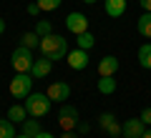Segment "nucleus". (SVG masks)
<instances>
[{
	"label": "nucleus",
	"mask_w": 151,
	"mask_h": 138,
	"mask_svg": "<svg viewBox=\"0 0 151 138\" xmlns=\"http://www.w3.org/2000/svg\"><path fill=\"white\" fill-rule=\"evenodd\" d=\"M141 138H151V128H146V133H144Z\"/></svg>",
	"instance_id": "nucleus-32"
},
{
	"label": "nucleus",
	"mask_w": 151,
	"mask_h": 138,
	"mask_svg": "<svg viewBox=\"0 0 151 138\" xmlns=\"http://www.w3.org/2000/svg\"><path fill=\"white\" fill-rule=\"evenodd\" d=\"M78 121H81V116H78V108L76 106H60L58 111V126L63 128V131H76L78 128Z\"/></svg>",
	"instance_id": "nucleus-5"
},
{
	"label": "nucleus",
	"mask_w": 151,
	"mask_h": 138,
	"mask_svg": "<svg viewBox=\"0 0 151 138\" xmlns=\"http://www.w3.org/2000/svg\"><path fill=\"white\" fill-rule=\"evenodd\" d=\"M93 43H96V38L91 35V33H81V35H76V48H81V50H88L93 48Z\"/></svg>",
	"instance_id": "nucleus-19"
},
{
	"label": "nucleus",
	"mask_w": 151,
	"mask_h": 138,
	"mask_svg": "<svg viewBox=\"0 0 151 138\" xmlns=\"http://www.w3.org/2000/svg\"><path fill=\"white\" fill-rule=\"evenodd\" d=\"M96 88L101 96H111V93H116V78L113 75H101L96 80Z\"/></svg>",
	"instance_id": "nucleus-13"
},
{
	"label": "nucleus",
	"mask_w": 151,
	"mask_h": 138,
	"mask_svg": "<svg viewBox=\"0 0 151 138\" xmlns=\"http://www.w3.org/2000/svg\"><path fill=\"white\" fill-rule=\"evenodd\" d=\"M116 70H119V58H113V55L101 58V63H98V78L101 75H116Z\"/></svg>",
	"instance_id": "nucleus-12"
},
{
	"label": "nucleus",
	"mask_w": 151,
	"mask_h": 138,
	"mask_svg": "<svg viewBox=\"0 0 151 138\" xmlns=\"http://www.w3.org/2000/svg\"><path fill=\"white\" fill-rule=\"evenodd\" d=\"M139 3H141V8H144L146 13H151V0H139Z\"/></svg>",
	"instance_id": "nucleus-27"
},
{
	"label": "nucleus",
	"mask_w": 151,
	"mask_h": 138,
	"mask_svg": "<svg viewBox=\"0 0 151 138\" xmlns=\"http://www.w3.org/2000/svg\"><path fill=\"white\" fill-rule=\"evenodd\" d=\"M139 65L144 70H151V43H144L139 48Z\"/></svg>",
	"instance_id": "nucleus-17"
},
{
	"label": "nucleus",
	"mask_w": 151,
	"mask_h": 138,
	"mask_svg": "<svg viewBox=\"0 0 151 138\" xmlns=\"http://www.w3.org/2000/svg\"><path fill=\"white\" fill-rule=\"evenodd\" d=\"M35 3H38V8H40V10L50 13V10H58L63 0H35Z\"/></svg>",
	"instance_id": "nucleus-21"
},
{
	"label": "nucleus",
	"mask_w": 151,
	"mask_h": 138,
	"mask_svg": "<svg viewBox=\"0 0 151 138\" xmlns=\"http://www.w3.org/2000/svg\"><path fill=\"white\" fill-rule=\"evenodd\" d=\"M146 133V123L141 118H129V121L121 126V136L124 138H141Z\"/></svg>",
	"instance_id": "nucleus-6"
},
{
	"label": "nucleus",
	"mask_w": 151,
	"mask_h": 138,
	"mask_svg": "<svg viewBox=\"0 0 151 138\" xmlns=\"http://www.w3.org/2000/svg\"><path fill=\"white\" fill-rule=\"evenodd\" d=\"M65 28H68L73 35H81V33L88 30V18L83 15V13H70V15L65 18Z\"/></svg>",
	"instance_id": "nucleus-7"
},
{
	"label": "nucleus",
	"mask_w": 151,
	"mask_h": 138,
	"mask_svg": "<svg viewBox=\"0 0 151 138\" xmlns=\"http://www.w3.org/2000/svg\"><path fill=\"white\" fill-rule=\"evenodd\" d=\"M65 60H68V65H70L73 70H86V68H88V50H81V48L68 50Z\"/></svg>",
	"instance_id": "nucleus-8"
},
{
	"label": "nucleus",
	"mask_w": 151,
	"mask_h": 138,
	"mask_svg": "<svg viewBox=\"0 0 151 138\" xmlns=\"http://www.w3.org/2000/svg\"><path fill=\"white\" fill-rule=\"evenodd\" d=\"M33 60H35L33 58V50L23 48V45H18V48L13 50V55H10V65H13L15 73H30Z\"/></svg>",
	"instance_id": "nucleus-3"
},
{
	"label": "nucleus",
	"mask_w": 151,
	"mask_h": 138,
	"mask_svg": "<svg viewBox=\"0 0 151 138\" xmlns=\"http://www.w3.org/2000/svg\"><path fill=\"white\" fill-rule=\"evenodd\" d=\"M113 121H116V116H113V113H101V116H98V126H101L103 131H106Z\"/></svg>",
	"instance_id": "nucleus-23"
},
{
	"label": "nucleus",
	"mask_w": 151,
	"mask_h": 138,
	"mask_svg": "<svg viewBox=\"0 0 151 138\" xmlns=\"http://www.w3.org/2000/svg\"><path fill=\"white\" fill-rule=\"evenodd\" d=\"M0 138H15V126L8 118H0Z\"/></svg>",
	"instance_id": "nucleus-20"
},
{
	"label": "nucleus",
	"mask_w": 151,
	"mask_h": 138,
	"mask_svg": "<svg viewBox=\"0 0 151 138\" xmlns=\"http://www.w3.org/2000/svg\"><path fill=\"white\" fill-rule=\"evenodd\" d=\"M40 55L48 60H60L68 55V40H65L63 35H58V33H50V35H43L40 38Z\"/></svg>",
	"instance_id": "nucleus-1"
},
{
	"label": "nucleus",
	"mask_w": 151,
	"mask_h": 138,
	"mask_svg": "<svg viewBox=\"0 0 151 138\" xmlns=\"http://www.w3.org/2000/svg\"><path fill=\"white\" fill-rule=\"evenodd\" d=\"M20 128H23V136H28V138H35L38 133L43 131V128H40V121H35V118H30V121H23L20 123Z\"/></svg>",
	"instance_id": "nucleus-14"
},
{
	"label": "nucleus",
	"mask_w": 151,
	"mask_h": 138,
	"mask_svg": "<svg viewBox=\"0 0 151 138\" xmlns=\"http://www.w3.org/2000/svg\"><path fill=\"white\" fill-rule=\"evenodd\" d=\"M136 30H139V35L151 38V13H144V15L136 20Z\"/></svg>",
	"instance_id": "nucleus-16"
},
{
	"label": "nucleus",
	"mask_w": 151,
	"mask_h": 138,
	"mask_svg": "<svg viewBox=\"0 0 151 138\" xmlns=\"http://www.w3.org/2000/svg\"><path fill=\"white\" fill-rule=\"evenodd\" d=\"M50 68H53V60H48V58H35L33 60V68H30V75L33 78H45V75L50 73Z\"/></svg>",
	"instance_id": "nucleus-10"
},
{
	"label": "nucleus",
	"mask_w": 151,
	"mask_h": 138,
	"mask_svg": "<svg viewBox=\"0 0 151 138\" xmlns=\"http://www.w3.org/2000/svg\"><path fill=\"white\" fill-rule=\"evenodd\" d=\"M50 103H53V101H50L45 93H30L23 106H25V111H28L30 118H43V116L50 113Z\"/></svg>",
	"instance_id": "nucleus-2"
},
{
	"label": "nucleus",
	"mask_w": 151,
	"mask_h": 138,
	"mask_svg": "<svg viewBox=\"0 0 151 138\" xmlns=\"http://www.w3.org/2000/svg\"><path fill=\"white\" fill-rule=\"evenodd\" d=\"M3 33H5V20L0 18V35H3Z\"/></svg>",
	"instance_id": "nucleus-31"
},
{
	"label": "nucleus",
	"mask_w": 151,
	"mask_h": 138,
	"mask_svg": "<svg viewBox=\"0 0 151 138\" xmlns=\"http://www.w3.org/2000/svg\"><path fill=\"white\" fill-rule=\"evenodd\" d=\"M139 118L146 123V126H151V106H146L144 111H141V116H139Z\"/></svg>",
	"instance_id": "nucleus-25"
},
{
	"label": "nucleus",
	"mask_w": 151,
	"mask_h": 138,
	"mask_svg": "<svg viewBox=\"0 0 151 138\" xmlns=\"http://www.w3.org/2000/svg\"><path fill=\"white\" fill-rule=\"evenodd\" d=\"M106 133H108V136H113V138H116V136H121V126H119V123H116V121H113L111 126L106 128Z\"/></svg>",
	"instance_id": "nucleus-24"
},
{
	"label": "nucleus",
	"mask_w": 151,
	"mask_h": 138,
	"mask_svg": "<svg viewBox=\"0 0 151 138\" xmlns=\"http://www.w3.org/2000/svg\"><path fill=\"white\" fill-rule=\"evenodd\" d=\"M35 138H55V136H53V133H48V131H40Z\"/></svg>",
	"instance_id": "nucleus-29"
},
{
	"label": "nucleus",
	"mask_w": 151,
	"mask_h": 138,
	"mask_svg": "<svg viewBox=\"0 0 151 138\" xmlns=\"http://www.w3.org/2000/svg\"><path fill=\"white\" fill-rule=\"evenodd\" d=\"M20 45H23V48H28V50L38 48V45H40V35H38L35 30H28V33H23V35H20Z\"/></svg>",
	"instance_id": "nucleus-15"
},
{
	"label": "nucleus",
	"mask_w": 151,
	"mask_h": 138,
	"mask_svg": "<svg viewBox=\"0 0 151 138\" xmlns=\"http://www.w3.org/2000/svg\"><path fill=\"white\" fill-rule=\"evenodd\" d=\"M103 10L108 18H121L126 13V0H103Z\"/></svg>",
	"instance_id": "nucleus-11"
},
{
	"label": "nucleus",
	"mask_w": 151,
	"mask_h": 138,
	"mask_svg": "<svg viewBox=\"0 0 151 138\" xmlns=\"http://www.w3.org/2000/svg\"><path fill=\"white\" fill-rule=\"evenodd\" d=\"M78 131H81V133H88V131H91V126H88V123H81V121H78Z\"/></svg>",
	"instance_id": "nucleus-28"
},
{
	"label": "nucleus",
	"mask_w": 151,
	"mask_h": 138,
	"mask_svg": "<svg viewBox=\"0 0 151 138\" xmlns=\"http://www.w3.org/2000/svg\"><path fill=\"white\" fill-rule=\"evenodd\" d=\"M45 96L50 98V101H68V96H70V85L68 83H50L48 85V90H45Z\"/></svg>",
	"instance_id": "nucleus-9"
},
{
	"label": "nucleus",
	"mask_w": 151,
	"mask_h": 138,
	"mask_svg": "<svg viewBox=\"0 0 151 138\" xmlns=\"http://www.w3.org/2000/svg\"><path fill=\"white\" fill-rule=\"evenodd\" d=\"M60 138H76V133L73 131H63V133H60Z\"/></svg>",
	"instance_id": "nucleus-30"
},
{
	"label": "nucleus",
	"mask_w": 151,
	"mask_h": 138,
	"mask_svg": "<svg viewBox=\"0 0 151 138\" xmlns=\"http://www.w3.org/2000/svg\"><path fill=\"white\" fill-rule=\"evenodd\" d=\"M35 33H38L40 38H43V35H50V33H53L50 20H38V23H35Z\"/></svg>",
	"instance_id": "nucleus-22"
},
{
	"label": "nucleus",
	"mask_w": 151,
	"mask_h": 138,
	"mask_svg": "<svg viewBox=\"0 0 151 138\" xmlns=\"http://www.w3.org/2000/svg\"><path fill=\"white\" fill-rule=\"evenodd\" d=\"M33 75L30 73H15V78L10 80V93L13 98H28L33 93Z\"/></svg>",
	"instance_id": "nucleus-4"
},
{
	"label": "nucleus",
	"mask_w": 151,
	"mask_h": 138,
	"mask_svg": "<svg viewBox=\"0 0 151 138\" xmlns=\"http://www.w3.org/2000/svg\"><path fill=\"white\" fill-rule=\"evenodd\" d=\"M83 3H86V5H93V3H96V0H83Z\"/></svg>",
	"instance_id": "nucleus-33"
},
{
	"label": "nucleus",
	"mask_w": 151,
	"mask_h": 138,
	"mask_svg": "<svg viewBox=\"0 0 151 138\" xmlns=\"http://www.w3.org/2000/svg\"><path fill=\"white\" fill-rule=\"evenodd\" d=\"M25 118H28L25 106H10V111H8V121H13V123H23Z\"/></svg>",
	"instance_id": "nucleus-18"
},
{
	"label": "nucleus",
	"mask_w": 151,
	"mask_h": 138,
	"mask_svg": "<svg viewBox=\"0 0 151 138\" xmlns=\"http://www.w3.org/2000/svg\"><path fill=\"white\" fill-rule=\"evenodd\" d=\"M15 138H28V136H23V133H20V136H15Z\"/></svg>",
	"instance_id": "nucleus-34"
},
{
	"label": "nucleus",
	"mask_w": 151,
	"mask_h": 138,
	"mask_svg": "<svg viewBox=\"0 0 151 138\" xmlns=\"http://www.w3.org/2000/svg\"><path fill=\"white\" fill-rule=\"evenodd\" d=\"M25 10H28V15H38V13H40V8H38V3H30Z\"/></svg>",
	"instance_id": "nucleus-26"
}]
</instances>
